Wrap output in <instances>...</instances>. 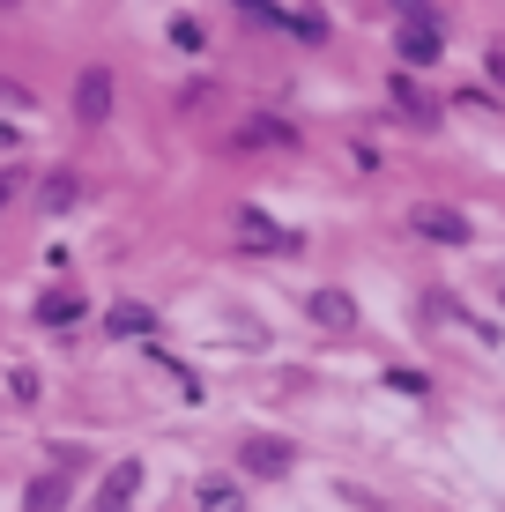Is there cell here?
I'll use <instances>...</instances> for the list:
<instances>
[{
    "instance_id": "obj_7",
    "label": "cell",
    "mask_w": 505,
    "mask_h": 512,
    "mask_svg": "<svg viewBox=\"0 0 505 512\" xmlns=\"http://www.w3.org/2000/svg\"><path fill=\"white\" fill-rule=\"evenodd\" d=\"M275 141H290L283 119H246V127H238V149H275Z\"/></svg>"
},
{
    "instance_id": "obj_8",
    "label": "cell",
    "mask_w": 505,
    "mask_h": 512,
    "mask_svg": "<svg viewBox=\"0 0 505 512\" xmlns=\"http://www.w3.org/2000/svg\"><path fill=\"white\" fill-rule=\"evenodd\" d=\"M283 30H290V38H305V45H320V38H327V15H320V8H290Z\"/></svg>"
},
{
    "instance_id": "obj_13",
    "label": "cell",
    "mask_w": 505,
    "mask_h": 512,
    "mask_svg": "<svg viewBox=\"0 0 505 512\" xmlns=\"http://www.w3.org/2000/svg\"><path fill=\"white\" fill-rule=\"evenodd\" d=\"M15 186H23V179H15V171H8V179H0V201H8V193H15Z\"/></svg>"
},
{
    "instance_id": "obj_12",
    "label": "cell",
    "mask_w": 505,
    "mask_h": 512,
    "mask_svg": "<svg viewBox=\"0 0 505 512\" xmlns=\"http://www.w3.org/2000/svg\"><path fill=\"white\" fill-rule=\"evenodd\" d=\"M112 327H119V334H149L156 320H149V305H119V312H112Z\"/></svg>"
},
{
    "instance_id": "obj_9",
    "label": "cell",
    "mask_w": 505,
    "mask_h": 512,
    "mask_svg": "<svg viewBox=\"0 0 505 512\" xmlns=\"http://www.w3.org/2000/svg\"><path fill=\"white\" fill-rule=\"evenodd\" d=\"M246 468L275 475V468H290V453H283V446H268V438H253V446H246Z\"/></svg>"
},
{
    "instance_id": "obj_2",
    "label": "cell",
    "mask_w": 505,
    "mask_h": 512,
    "mask_svg": "<svg viewBox=\"0 0 505 512\" xmlns=\"http://www.w3.org/2000/svg\"><path fill=\"white\" fill-rule=\"evenodd\" d=\"M402 60H416V67H424V60H439V15H424V8H416L409 23H402Z\"/></svg>"
},
{
    "instance_id": "obj_10",
    "label": "cell",
    "mask_w": 505,
    "mask_h": 512,
    "mask_svg": "<svg viewBox=\"0 0 505 512\" xmlns=\"http://www.w3.org/2000/svg\"><path fill=\"white\" fill-rule=\"evenodd\" d=\"M38 320H52V327H67V320H82V297L75 290H60V297H45V312Z\"/></svg>"
},
{
    "instance_id": "obj_11",
    "label": "cell",
    "mask_w": 505,
    "mask_h": 512,
    "mask_svg": "<svg viewBox=\"0 0 505 512\" xmlns=\"http://www.w3.org/2000/svg\"><path fill=\"white\" fill-rule=\"evenodd\" d=\"M75 171H52V179H45V208H75Z\"/></svg>"
},
{
    "instance_id": "obj_4",
    "label": "cell",
    "mask_w": 505,
    "mask_h": 512,
    "mask_svg": "<svg viewBox=\"0 0 505 512\" xmlns=\"http://www.w3.org/2000/svg\"><path fill=\"white\" fill-rule=\"evenodd\" d=\"M416 231H424V238H446V245H461V238H468V223L454 216V208H416Z\"/></svg>"
},
{
    "instance_id": "obj_6",
    "label": "cell",
    "mask_w": 505,
    "mask_h": 512,
    "mask_svg": "<svg viewBox=\"0 0 505 512\" xmlns=\"http://www.w3.org/2000/svg\"><path fill=\"white\" fill-rule=\"evenodd\" d=\"M312 320H320V327H350V320H357V305H350L342 290H320V297H312Z\"/></svg>"
},
{
    "instance_id": "obj_1",
    "label": "cell",
    "mask_w": 505,
    "mask_h": 512,
    "mask_svg": "<svg viewBox=\"0 0 505 512\" xmlns=\"http://www.w3.org/2000/svg\"><path fill=\"white\" fill-rule=\"evenodd\" d=\"M231 238L246 245V253H283V245H290V231H283V223H268L260 208H238V216H231Z\"/></svg>"
},
{
    "instance_id": "obj_3",
    "label": "cell",
    "mask_w": 505,
    "mask_h": 512,
    "mask_svg": "<svg viewBox=\"0 0 505 512\" xmlns=\"http://www.w3.org/2000/svg\"><path fill=\"white\" fill-rule=\"evenodd\" d=\"M75 112H82V119H104V112H112V75H97V67H90V75L75 82Z\"/></svg>"
},
{
    "instance_id": "obj_5",
    "label": "cell",
    "mask_w": 505,
    "mask_h": 512,
    "mask_svg": "<svg viewBox=\"0 0 505 512\" xmlns=\"http://www.w3.org/2000/svg\"><path fill=\"white\" fill-rule=\"evenodd\" d=\"M134 483H142V468H134V461H119V468H112V483H104V498H97V512H127Z\"/></svg>"
}]
</instances>
